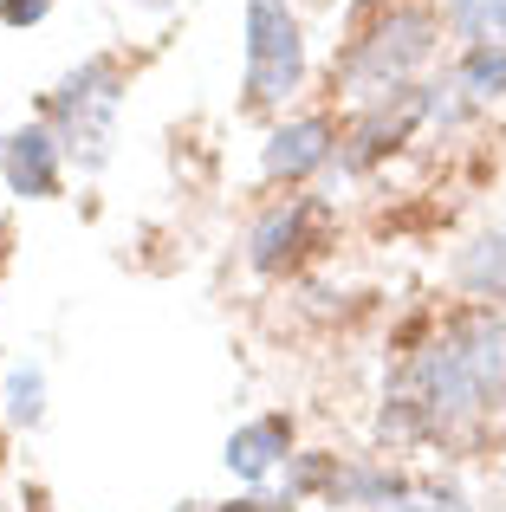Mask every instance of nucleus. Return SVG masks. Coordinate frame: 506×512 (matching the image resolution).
I'll return each mask as SVG.
<instances>
[{"label":"nucleus","instance_id":"f257e3e1","mask_svg":"<svg viewBox=\"0 0 506 512\" xmlns=\"http://www.w3.org/2000/svg\"><path fill=\"white\" fill-rule=\"evenodd\" d=\"M506 389V318L500 312H468L422 344L403 363L396 389L383 396V435H435V428H461Z\"/></svg>","mask_w":506,"mask_h":512},{"label":"nucleus","instance_id":"f03ea898","mask_svg":"<svg viewBox=\"0 0 506 512\" xmlns=\"http://www.w3.org/2000/svg\"><path fill=\"white\" fill-rule=\"evenodd\" d=\"M435 52V20L422 7H396L390 20H377L364 39L351 46V59H344V78H351V91L364 104L390 98V91H403V78L416 72L422 59Z\"/></svg>","mask_w":506,"mask_h":512},{"label":"nucleus","instance_id":"7ed1b4c3","mask_svg":"<svg viewBox=\"0 0 506 512\" xmlns=\"http://www.w3.org/2000/svg\"><path fill=\"white\" fill-rule=\"evenodd\" d=\"M117 98H124V91H117V65H111V59L78 65V72L65 78L59 91H52L46 117H52V130H59L65 156H78L85 169H98V163H104V143H111Z\"/></svg>","mask_w":506,"mask_h":512},{"label":"nucleus","instance_id":"20e7f679","mask_svg":"<svg viewBox=\"0 0 506 512\" xmlns=\"http://www.w3.org/2000/svg\"><path fill=\"white\" fill-rule=\"evenodd\" d=\"M305 78V39L286 0H247V98L286 104Z\"/></svg>","mask_w":506,"mask_h":512},{"label":"nucleus","instance_id":"39448f33","mask_svg":"<svg viewBox=\"0 0 506 512\" xmlns=\"http://www.w3.org/2000/svg\"><path fill=\"white\" fill-rule=\"evenodd\" d=\"M331 150H338L331 117H292V124H279L273 137H266L260 169L273 175V182H305V175H318L331 163Z\"/></svg>","mask_w":506,"mask_h":512},{"label":"nucleus","instance_id":"423d86ee","mask_svg":"<svg viewBox=\"0 0 506 512\" xmlns=\"http://www.w3.org/2000/svg\"><path fill=\"white\" fill-rule=\"evenodd\" d=\"M59 156H65V143H59V130H52V124L13 130V137H7V156H0V169H7V188H13L20 201L59 195Z\"/></svg>","mask_w":506,"mask_h":512},{"label":"nucleus","instance_id":"0eeeda50","mask_svg":"<svg viewBox=\"0 0 506 512\" xmlns=\"http://www.w3.org/2000/svg\"><path fill=\"white\" fill-rule=\"evenodd\" d=\"M228 474L247 480V487H260V480H273L279 467L292 461V422L286 415H253V422H241L228 435Z\"/></svg>","mask_w":506,"mask_h":512},{"label":"nucleus","instance_id":"6e6552de","mask_svg":"<svg viewBox=\"0 0 506 512\" xmlns=\"http://www.w3.org/2000/svg\"><path fill=\"white\" fill-rule=\"evenodd\" d=\"M305 227H312V201H305V195L266 208L260 221H253V234H247V260L260 266V273H279V266L305 247Z\"/></svg>","mask_w":506,"mask_h":512},{"label":"nucleus","instance_id":"1a4fd4ad","mask_svg":"<svg viewBox=\"0 0 506 512\" xmlns=\"http://www.w3.org/2000/svg\"><path fill=\"white\" fill-rule=\"evenodd\" d=\"M331 500L338 506H390V512H403L416 500V480H403L396 467H344V474L331 480Z\"/></svg>","mask_w":506,"mask_h":512},{"label":"nucleus","instance_id":"9d476101","mask_svg":"<svg viewBox=\"0 0 506 512\" xmlns=\"http://www.w3.org/2000/svg\"><path fill=\"white\" fill-rule=\"evenodd\" d=\"M455 273H461V286H468L474 299H506V227L468 240L461 260H455Z\"/></svg>","mask_w":506,"mask_h":512},{"label":"nucleus","instance_id":"9b49d317","mask_svg":"<svg viewBox=\"0 0 506 512\" xmlns=\"http://www.w3.org/2000/svg\"><path fill=\"white\" fill-rule=\"evenodd\" d=\"M448 85L461 91V104H500L506 98V46H468Z\"/></svg>","mask_w":506,"mask_h":512},{"label":"nucleus","instance_id":"f8f14e48","mask_svg":"<svg viewBox=\"0 0 506 512\" xmlns=\"http://www.w3.org/2000/svg\"><path fill=\"white\" fill-rule=\"evenodd\" d=\"M442 13L468 46H506V0H442Z\"/></svg>","mask_w":506,"mask_h":512},{"label":"nucleus","instance_id":"ddd939ff","mask_svg":"<svg viewBox=\"0 0 506 512\" xmlns=\"http://www.w3.org/2000/svg\"><path fill=\"white\" fill-rule=\"evenodd\" d=\"M0 409H7L13 428H39V415H46V376H39L33 363L7 370V383H0Z\"/></svg>","mask_w":506,"mask_h":512},{"label":"nucleus","instance_id":"4468645a","mask_svg":"<svg viewBox=\"0 0 506 512\" xmlns=\"http://www.w3.org/2000/svg\"><path fill=\"white\" fill-rule=\"evenodd\" d=\"M422 500H429V512H468V493L448 487V480H429V487H422Z\"/></svg>","mask_w":506,"mask_h":512},{"label":"nucleus","instance_id":"2eb2a0df","mask_svg":"<svg viewBox=\"0 0 506 512\" xmlns=\"http://www.w3.org/2000/svg\"><path fill=\"white\" fill-rule=\"evenodd\" d=\"M46 7L52 0H0V20L7 26H33V20H46Z\"/></svg>","mask_w":506,"mask_h":512},{"label":"nucleus","instance_id":"dca6fc26","mask_svg":"<svg viewBox=\"0 0 506 512\" xmlns=\"http://www.w3.org/2000/svg\"><path fill=\"white\" fill-rule=\"evenodd\" d=\"M0 273H7V227H0Z\"/></svg>","mask_w":506,"mask_h":512},{"label":"nucleus","instance_id":"f3484780","mask_svg":"<svg viewBox=\"0 0 506 512\" xmlns=\"http://www.w3.org/2000/svg\"><path fill=\"white\" fill-rule=\"evenodd\" d=\"M0 156H7V130H0Z\"/></svg>","mask_w":506,"mask_h":512},{"label":"nucleus","instance_id":"a211bd4d","mask_svg":"<svg viewBox=\"0 0 506 512\" xmlns=\"http://www.w3.org/2000/svg\"><path fill=\"white\" fill-rule=\"evenodd\" d=\"M403 512H409V506H403Z\"/></svg>","mask_w":506,"mask_h":512}]
</instances>
